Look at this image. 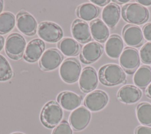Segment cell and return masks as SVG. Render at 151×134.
<instances>
[{
    "instance_id": "f546056e",
    "label": "cell",
    "mask_w": 151,
    "mask_h": 134,
    "mask_svg": "<svg viewBox=\"0 0 151 134\" xmlns=\"http://www.w3.org/2000/svg\"><path fill=\"white\" fill-rule=\"evenodd\" d=\"M142 31L145 39L151 42V22L145 25L143 27Z\"/></svg>"
},
{
    "instance_id": "9a60e30c",
    "label": "cell",
    "mask_w": 151,
    "mask_h": 134,
    "mask_svg": "<svg viewBox=\"0 0 151 134\" xmlns=\"http://www.w3.org/2000/svg\"><path fill=\"white\" fill-rule=\"evenodd\" d=\"M44 49L45 44L42 40L39 38L34 39L26 45L23 58L29 63L35 62L42 56Z\"/></svg>"
},
{
    "instance_id": "d6986e66",
    "label": "cell",
    "mask_w": 151,
    "mask_h": 134,
    "mask_svg": "<svg viewBox=\"0 0 151 134\" xmlns=\"http://www.w3.org/2000/svg\"><path fill=\"white\" fill-rule=\"evenodd\" d=\"M82 98L80 96L72 91L61 92L57 97L60 105L65 110H73L81 104Z\"/></svg>"
},
{
    "instance_id": "277c9868",
    "label": "cell",
    "mask_w": 151,
    "mask_h": 134,
    "mask_svg": "<svg viewBox=\"0 0 151 134\" xmlns=\"http://www.w3.org/2000/svg\"><path fill=\"white\" fill-rule=\"evenodd\" d=\"M26 47L25 38L18 33L9 35L5 44V50L7 55L15 60H19L24 55Z\"/></svg>"
},
{
    "instance_id": "ffe728a7",
    "label": "cell",
    "mask_w": 151,
    "mask_h": 134,
    "mask_svg": "<svg viewBox=\"0 0 151 134\" xmlns=\"http://www.w3.org/2000/svg\"><path fill=\"white\" fill-rule=\"evenodd\" d=\"M124 47L122 38L117 35H111L105 44V51L107 55L112 58L119 57Z\"/></svg>"
},
{
    "instance_id": "8d00e7d4",
    "label": "cell",
    "mask_w": 151,
    "mask_h": 134,
    "mask_svg": "<svg viewBox=\"0 0 151 134\" xmlns=\"http://www.w3.org/2000/svg\"><path fill=\"white\" fill-rule=\"evenodd\" d=\"M4 8V1L0 0V14L2 12Z\"/></svg>"
},
{
    "instance_id": "6da1fadb",
    "label": "cell",
    "mask_w": 151,
    "mask_h": 134,
    "mask_svg": "<svg viewBox=\"0 0 151 134\" xmlns=\"http://www.w3.org/2000/svg\"><path fill=\"white\" fill-rule=\"evenodd\" d=\"M99 79L103 84L113 86L124 82L126 75L123 68L118 64H109L99 69Z\"/></svg>"
},
{
    "instance_id": "7402d4cb",
    "label": "cell",
    "mask_w": 151,
    "mask_h": 134,
    "mask_svg": "<svg viewBox=\"0 0 151 134\" xmlns=\"http://www.w3.org/2000/svg\"><path fill=\"white\" fill-rule=\"evenodd\" d=\"M100 9L91 3H84L80 5L76 10L77 15L84 21H89L98 17Z\"/></svg>"
},
{
    "instance_id": "3957f363",
    "label": "cell",
    "mask_w": 151,
    "mask_h": 134,
    "mask_svg": "<svg viewBox=\"0 0 151 134\" xmlns=\"http://www.w3.org/2000/svg\"><path fill=\"white\" fill-rule=\"evenodd\" d=\"M63 115V112L61 106L57 102L50 101L42 109L41 120L47 128H53L61 121Z\"/></svg>"
},
{
    "instance_id": "2e32d148",
    "label": "cell",
    "mask_w": 151,
    "mask_h": 134,
    "mask_svg": "<svg viewBox=\"0 0 151 134\" xmlns=\"http://www.w3.org/2000/svg\"><path fill=\"white\" fill-rule=\"evenodd\" d=\"M71 30L73 38L80 43H86L91 40L90 27L83 20H74L72 23Z\"/></svg>"
},
{
    "instance_id": "74e56055",
    "label": "cell",
    "mask_w": 151,
    "mask_h": 134,
    "mask_svg": "<svg viewBox=\"0 0 151 134\" xmlns=\"http://www.w3.org/2000/svg\"><path fill=\"white\" fill-rule=\"evenodd\" d=\"M12 134H23V133H19V132H15V133H13Z\"/></svg>"
},
{
    "instance_id": "52a82bcc",
    "label": "cell",
    "mask_w": 151,
    "mask_h": 134,
    "mask_svg": "<svg viewBox=\"0 0 151 134\" xmlns=\"http://www.w3.org/2000/svg\"><path fill=\"white\" fill-rule=\"evenodd\" d=\"M122 68L128 74L133 73L140 66V57L139 51L132 47H126L119 58Z\"/></svg>"
},
{
    "instance_id": "7a4b0ae2",
    "label": "cell",
    "mask_w": 151,
    "mask_h": 134,
    "mask_svg": "<svg viewBox=\"0 0 151 134\" xmlns=\"http://www.w3.org/2000/svg\"><path fill=\"white\" fill-rule=\"evenodd\" d=\"M122 14L125 21L136 25L146 22L149 17L147 8L138 3H130L125 5L122 8Z\"/></svg>"
},
{
    "instance_id": "f1b7e54d",
    "label": "cell",
    "mask_w": 151,
    "mask_h": 134,
    "mask_svg": "<svg viewBox=\"0 0 151 134\" xmlns=\"http://www.w3.org/2000/svg\"><path fill=\"white\" fill-rule=\"evenodd\" d=\"M52 134H73V131L68 123L63 120L55 128Z\"/></svg>"
},
{
    "instance_id": "30bf717a",
    "label": "cell",
    "mask_w": 151,
    "mask_h": 134,
    "mask_svg": "<svg viewBox=\"0 0 151 134\" xmlns=\"http://www.w3.org/2000/svg\"><path fill=\"white\" fill-rule=\"evenodd\" d=\"M17 27L22 33L31 36L37 30V22L34 17L26 11H20L17 15Z\"/></svg>"
},
{
    "instance_id": "5bb4252c",
    "label": "cell",
    "mask_w": 151,
    "mask_h": 134,
    "mask_svg": "<svg viewBox=\"0 0 151 134\" xmlns=\"http://www.w3.org/2000/svg\"><path fill=\"white\" fill-rule=\"evenodd\" d=\"M122 35L126 44L130 47H139L143 43V31L137 25H126L123 30Z\"/></svg>"
},
{
    "instance_id": "8fae6325",
    "label": "cell",
    "mask_w": 151,
    "mask_h": 134,
    "mask_svg": "<svg viewBox=\"0 0 151 134\" xmlns=\"http://www.w3.org/2000/svg\"><path fill=\"white\" fill-rule=\"evenodd\" d=\"M108 101L109 97L106 93L102 90H95L86 96L84 104L87 109L97 112L103 109L107 104Z\"/></svg>"
},
{
    "instance_id": "5b68a950",
    "label": "cell",
    "mask_w": 151,
    "mask_h": 134,
    "mask_svg": "<svg viewBox=\"0 0 151 134\" xmlns=\"http://www.w3.org/2000/svg\"><path fill=\"white\" fill-rule=\"evenodd\" d=\"M81 65L77 60L73 58L65 59L61 64L59 73L62 80L67 83L76 82L81 74Z\"/></svg>"
},
{
    "instance_id": "e575fe53",
    "label": "cell",
    "mask_w": 151,
    "mask_h": 134,
    "mask_svg": "<svg viewBox=\"0 0 151 134\" xmlns=\"http://www.w3.org/2000/svg\"><path fill=\"white\" fill-rule=\"evenodd\" d=\"M4 45V38L2 36L0 35V51L2 50Z\"/></svg>"
},
{
    "instance_id": "7c38bea8",
    "label": "cell",
    "mask_w": 151,
    "mask_h": 134,
    "mask_svg": "<svg viewBox=\"0 0 151 134\" xmlns=\"http://www.w3.org/2000/svg\"><path fill=\"white\" fill-rule=\"evenodd\" d=\"M91 119L90 112L85 107L81 106L71 112L69 120L73 129L80 131L84 129Z\"/></svg>"
},
{
    "instance_id": "484cf974",
    "label": "cell",
    "mask_w": 151,
    "mask_h": 134,
    "mask_svg": "<svg viewBox=\"0 0 151 134\" xmlns=\"http://www.w3.org/2000/svg\"><path fill=\"white\" fill-rule=\"evenodd\" d=\"M15 24V16L9 12L0 14V34H5L11 31Z\"/></svg>"
},
{
    "instance_id": "ac0fdd59",
    "label": "cell",
    "mask_w": 151,
    "mask_h": 134,
    "mask_svg": "<svg viewBox=\"0 0 151 134\" xmlns=\"http://www.w3.org/2000/svg\"><path fill=\"white\" fill-rule=\"evenodd\" d=\"M120 8L118 5L114 3H110L103 10L102 19L107 26L113 28L120 19Z\"/></svg>"
},
{
    "instance_id": "4316f807",
    "label": "cell",
    "mask_w": 151,
    "mask_h": 134,
    "mask_svg": "<svg viewBox=\"0 0 151 134\" xmlns=\"http://www.w3.org/2000/svg\"><path fill=\"white\" fill-rule=\"evenodd\" d=\"M12 69L5 57L0 54V81H5L13 76Z\"/></svg>"
},
{
    "instance_id": "44dd1931",
    "label": "cell",
    "mask_w": 151,
    "mask_h": 134,
    "mask_svg": "<svg viewBox=\"0 0 151 134\" xmlns=\"http://www.w3.org/2000/svg\"><path fill=\"white\" fill-rule=\"evenodd\" d=\"M90 29L93 38L99 42L103 43L109 36L108 26L100 19L93 20L90 24Z\"/></svg>"
},
{
    "instance_id": "8992f818",
    "label": "cell",
    "mask_w": 151,
    "mask_h": 134,
    "mask_svg": "<svg viewBox=\"0 0 151 134\" xmlns=\"http://www.w3.org/2000/svg\"><path fill=\"white\" fill-rule=\"evenodd\" d=\"M37 33L42 40L48 43L57 42L63 36L61 28L57 24L48 21L40 23L37 28Z\"/></svg>"
},
{
    "instance_id": "4dcf8cb0",
    "label": "cell",
    "mask_w": 151,
    "mask_h": 134,
    "mask_svg": "<svg viewBox=\"0 0 151 134\" xmlns=\"http://www.w3.org/2000/svg\"><path fill=\"white\" fill-rule=\"evenodd\" d=\"M135 134H151V128L147 126H140L135 129Z\"/></svg>"
},
{
    "instance_id": "603a6c76",
    "label": "cell",
    "mask_w": 151,
    "mask_h": 134,
    "mask_svg": "<svg viewBox=\"0 0 151 134\" xmlns=\"http://www.w3.org/2000/svg\"><path fill=\"white\" fill-rule=\"evenodd\" d=\"M133 82L140 88L144 89L151 83V68L147 66H143L138 68L133 76Z\"/></svg>"
},
{
    "instance_id": "ba28073f",
    "label": "cell",
    "mask_w": 151,
    "mask_h": 134,
    "mask_svg": "<svg viewBox=\"0 0 151 134\" xmlns=\"http://www.w3.org/2000/svg\"><path fill=\"white\" fill-rule=\"evenodd\" d=\"M63 59V56L59 50L50 48L45 51L41 57L39 65L42 70L51 71L57 68Z\"/></svg>"
},
{
    "instance_id": "d590c367",
    "label": "cell",
    "mask_w": 151,
    "mask_h": 134,
    "mask_svg": "<svg viewBox=\"0 0 151 134\" xmlns=\"http://www.w3.org/2000/svg\"><path fill=\"white\" fill-rule=\"evenodd\" d=\"M113 2H116V3H117V4H124V3H127L129 2V0H113Z\"/></svg>"
},
{
    "instance_id": "e0dca14e",
    "label": "cell",
    "mask_w": 151,
    "mask_h": 134,
    "mask_svg": "<svg viewBox=\"0 0 151 134\" xmlns=\"http://www.w3.org/2000/svg\"><path fill=\"white\" fill-rule=\"evenodd\" d=\"M142 95L141 90L136 86L127 85L120 89L117 97L120 101L126 104H132L140 100Z\"/></svg>"
},
{
    "instance_id": "83f0119b",
    "label": "cell",
    "mask_w": 151,
    "mask_h": 134,
    "mask_svg": "<svg viewBox=\"0 0 151 134\" xmlns=\"http://www.w3.org/2000/svg\"><path fill=\"white\" fill-rule=\"evenodd\" d=\"M140 57L145 64H151V42L146 43L140 51Z\"/></svg>"
},
{
    "instance_id": "d4e9b609",
    "label": "cell",
    "mask_w": 151,
    "mask_h": 134,
    "mask_svg": "<svg viewBox=\"0 0 151 134\" xmlns=\"http://www.w3.org/2000/svg\"><path fill=\"white\" fill-rule=\"evenodd\" d=\"M137 117L139 122L145 126H151V104L143 102L138 104L136 109Z\"/></svg>"
},
{
    "instance_id": "cb8c5ba5",
    "label": "cell",
    "mask_w": 151,
    "mask_h": 134,
    "mask_svg": "<svg viewBox=\"0 0 151 134\" xmlns=\"http://www.w3.org/2000/svg\"><path fill=\"white\" fill-rule=\"evenodd\" d=\"M58 48L63 54L66 56L77 55L81 49L80 45L73 38H65L58 43Z\"/></svg>"
},
{
    "instance_id": "1f68e13d",
    "label": "cell",
    "mask_w": 151,
    "mask_h": 134,
    "mask_svg": "<svg viewBox=\"0 0 151 134\" xmlns=\"http://www.w3.org/2000/svg\"><path fill=\"white\" fill-rule=\"evenodd\" d=\"M91 2L94 3L99 6H104L106 5H108L110 3V0H91Z\"/></svg>"
},
{
    "instance_id": "4fadbf2b",
    "label": "cell",
    "mask_w": 151,
    "mask_h": 134,
    "mask_svg": "<svg viewBox=\"0 0 151 134\" xmlns=\"http://www.w3.org/2000/svg\"><path fill=\"white\" fill-rule=\"evenodd\" d=\"M103 53V46L97 42H90L85 45L80 53V58L84 64L95 62L101 56Z\"/></svg>"
},
{
    "instance_id": "d6a6232c",
    "label": "cell",
    "mask_w": 151,
    "mask_h": 134,
    "mask_svg": "<svg viewBox=\"0 0 151 134\" xmlns=\"http://www.w3.org/2000/svg\"><path fill=\"white\" fill-rule=\"evenodd\" d=\"M138 4L143 6H150L151 5V0H138L137 1Z\"/></svg>"
},
{
    "instance_id": "9c48e42d",
    "label": "cell",
    "mask_w": 151,
    "mask_h": 134,
    "mask_svg": "<svg viewBox=\"0 0 151 134\" xmlns=\"http://www.w3.org/2000/svg\"><path fill=\"white\" fill-rule=\"evenodd\" d=\"M99 82V77L96 70L92 67H86L83 69L79 78V87L81 91L88 93L94 90Z\"/></svg>"
},
{
    "instance_id": "836d02e7",
    "label": "cell",
    "mask_w": 151,
    "mask_h": 134,
    "mask_svg": "<svg viewBox=\"0 0 151 134\" xmlns=\"http://www.w3.org/2000/svg\"><path fill=\"white\" fill-rule=\"evenodd\" d=\"M146 94L147 96L151 99V83L147 87L146 90Z\"/></svg>"
}]
</instances>
